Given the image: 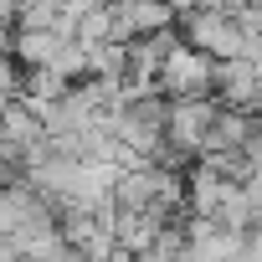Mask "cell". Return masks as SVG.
<instances>
[{"label":"cell","mask_w":262,"mask_h":262,"mask_svg":"<svg viewBox=\"0 0 262 262\" xmlns=\"http://www.w3.org/2000/svg\"><path fill=\"white\" fill-rule=\"evenodd\" d=\"M185 26V41L195 52H206L211 62H226V57H247L252 52V36L247 26L231 16V11H216V6H195L190 16H180Z\"/></svg>","instance_id":"obj_1"},{"label":"cell","mask_w":262,"mask_h":262,"mask_svg":"<svg viewBox=\"0 0 262 262\" xmlns=\"http://www.w3.org/2000/svg\"><path fill=\"white\" fill-rule=\"evenodd\" d=\"M211 88H216V62H211L206 52H195L190 41H175L170 57H165L160 72H155V93H165V98L175 103V98H201V93H211Z\"/></svg>","instance_id":"obj_2"},{"label":"cell","mask_w":262,"mask_h":262,"mask_svg":"<svg viewBox=\"0 0 262 262\" xmlns=\"http://www.w3.org/2000/svg\"><path fill=\"white\" fill-rule=\"evenodd\" d=\"M62 47H67V36H62V31H31V26H16L11 57H16L21 67H52Z\"/></svg>","instance_id":"obj_3"},{"label":"cell","mask_w":262,"mask_h":262,"mask_svg":"<svg viewBox=\"0 0 262 262\" xmlns=\"http://www.w3.org/2000/svg\"><path fill=\"white\" fill-rule=\"evenodd\" d=\"M21 62L11 57V52H0V108H11V103H21Z\"/></svg>","instance_id":"obj_4"},{"label":"cell","mask_w":262,"mask_h":262,"mask_svg":"<svg viewBox=\"0 0 262 262\" xmlns=\"http://www.w3.org/2000/svg\"><path fill=\"white\" fill-rule=\"evenodd\" d=\"M242 21H247V36H252V41L262 47V0H252V6L242 11Z\"/></svg>","instance_id":"obj_5"},{"label":"cell","mask_w":262,"mask_h":262,"mask_svg":"<svg viewBox=\"0 0 262 262\" xmlns=\"http://www.w3.org/2000/svg\"><path fill=\"white\" fill-rule=\"evenodd\" d=\"M11 41H16V26H6V21H0V52H11Z\"/></svg>","instance_id":"obj_6"},{"label":"cell","mask_w":262,"mask_h":262,"mask_svg":"<svg viewBox=\"0 0 262 262\" xmlns=\"http://www.w3.org/2000/svg\"><path fill=\"white\" fill-rule=\"evenodd\" d=\"M6 185H11V175H6V165H0V190H6Z\"/></svg>","instance_id":"obj_7"}]
</instances>
